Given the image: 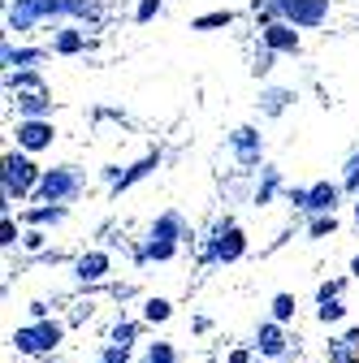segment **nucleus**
<instances>
[{"label":"nucleus","instance_id":"nucleus-7","mask_svg":"<svg viewBox=\"0 0 359 363\" xmlns=\"http://www.w3.org/2000/svg\"><path fill=\"white\" fill-rule=\"evenodd\" d=\"M130 337H134V325H121V329L113 333V346H121V350H126V346H130Z\"/></svg>","mask_w":359,"mask_h":363},{"label":"nucleus","instance_id":"nucleus-5","mask_svg":"<svg viewBox=\"0 0 359 363\" xmlns=\"http://www.w3.org/2000/svg\"><path fill=\"white\" fill-rule=\"evenodd\" d=\"M273 315H277V320H290V315H294V298L290 294H277L273 298Z\"/></svg>","mask_w":359,"mask_h":363},{"label":"nucleus","instance_id":"nucleus-8","mask_svg":"<svg viewBox=\"0 0 359 363\" xmlns=\"http://www.w3.org/2000/svg\"><path fill=\"white\" fill-rule=\"evenodd\" d=\"M100 363H126V350L121 346H113V350H104V359Z\"/></svg>","mask_w":359,"mask_h":363},{"label":"nucleus","instance_id":"nucleus-6","mask_svg":"<svg viewBox=\"0 0 359 363\" xmlns=\"http://www.w3.org/2000/svg\"><path fill=\"white\" fill-rule=\"evenodd\" d=\"M148 320H169V303L165 298H152L148 303Z\"/></svg>","mask_w":359,"mask_h":363},{"label":"nucleus","instance_id":"nucleus-11","mask_svg":"<svg viewBox=\"0 0 359 363\" xmlns=\"http://www.w3.org/2000/svg\"><path fill=\"white\" fill-rule=\"evenodd\" d=\"M355 272H359V259H355Z\"/></svg>","mask_w":359,"mask_h":363},{"label":"nucleus","instance_id":"nucleus-1","mask_svg":"<svg viewBox=\"0 0 359 363\" xmlns=\"http://www.w3.org/2000/svg\"><path fill=\"white\" fill-rule=\"evenodd\" d=\"M57 342H61V329H57V325H31V329H18V333H13V346L26 350V354L53 350Z\"/></svg>","mask_w":359,"mask_h":363},{"label":"nucleus","instance_id":"nucleus-9","mask_svg":"<svg viewBox=\"0 0 359 363\" xmlns=\"http://www.w3.org/2000/svg\"><path fill=\"white\" fill-rule=\"evenodd\" d=\"M338 315H342L338 303H325V307H321V320H338Z\"/></svg>","mask_w":359,"mask_h":363},{"label":"nucleus","instance_id":"nucleus-2","mask_svg":"<svg viewBox=\"0 0 359 363\" xmlns=\"http://www.w3.org/2000/svg\"><path fill=\"white\" fill-rule=\"evenodd\" d=\"M104 268H109L104 255H87V259L78 264V277H82V281H100V277H104Z\"/></svg>","mask_w":359,"mask_h":363},{"label":"nucleus","instance_id":"nucleus-3","mask_svg":"<svg viewBox=\"0 0 359 363\" xmlns=\"http://www.w3.org/2000/svg\"><path fill=\"white\" fill-rule=\"evenodd\" d=\"M260 350H264V354H282V350H286V342H282V333H277L273 325L260 329Z\"/></svg>","mask_w":359,"mask_h":363},{"label":"nucleus","instance_id":"nucleus-4","mask_svg":"<svg viewBox=\"0 0 359 363\" xmlns=\"http://www.w3.org/2000/svg\"><path fill=\"white\" fill-rule=\"evenodd\" d=\"M148 363H177V354H173V346H165V342H156V346L148 350Z\"/></svg>","mask_w":359,"mask_h":363},{"label":"nucleus","instance_id":"nucleus-10","mask_svg":"<svg viewBox=\"0 0 359 363\" xmlns=\"http://www.w3.org/2000/svg\"><path fill=\"white\" fill-rule=\"evenodd\" d=\"M342 342H346V350H359V329H350V333H346Z\"/></svg>","mask_w":359,"mask_h":363}]
</instances>
